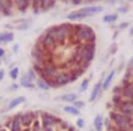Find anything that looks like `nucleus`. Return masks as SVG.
I'll return each instance as SVG.
<instances>
[{"instance_id": "obj_1", "label": "nucleus", "mask_w": 133, "mask_h": 131, "mask_svg": "<svg viewBox=\"0 0 133 131\" xmlns=\"http://www.w3.org/2000/svg\"><path fill=\"white\" fill-rule=\"evenodd\" d=\"M94 56H95V45L84 43V45H80L77 48L76 59H77V63L81 66L83 70H85L91 64V61L94 60Z\"/></svg>"}, {"instance_id": "obj_2", "label": "nucleus", "mask_w": 133, "mask_h": 131, "mask_svg": "<svg viewBox=\"0 0 133 131\" xmlns=\"http://www.w3.org/2000/svg\"><path fill=\"white\" fill-rule=\"evenodd\" d=\"M73 32H74V36L76 39L80 42L81 45L84 43H92L95 45V41H97V35L94 32L90 25H73Z\"/></svg>"}, {"instance_id": "obj_3", "label": "nucleus", "mask_w": 133, "mask_h": 131, "mask_svg": "<svg viewBox=\"0 0 133 131\" xmlns=\"http://www.w3.org/2000/svg\"><path fill=\"white\" fill-rule=\"evenodd\" d=\"M108 119L111 120V123L114 124L115 128L133 131V119H130V117H126V116L121 114V113H118L115 110H111Z\"/></svg>"}, {"instance_id": "obj_4", "label": "nucleus", "mask_w": 133, "mask_h": 131, "mask_svg": "<svg viewBox=\"0 0 133 131\" xmlns=\"http://www.w3.org/2000/svg\"><path fill=\"white\" fill-rule=\"evenodd\" d=\"M49 85L52 88H60V87H64L67 84H70V74L69 71H64V70H60L57 71V74L53 77V80L48 81Z\"/></svg>"}, {"instance_id": "obj_5", "label": "nucleus", "mask_w": 133, "mask_h": 131, "mask_svg": "<svg viewBox=\"0 0 133 131\" xmlns=\"http://www.w3.org/2000/svg\"><path fill=\"white\" fill-rule=\"evenodd\" d=\"M39 120H41V124H42V128H48V127H55L60 123V117H56V116L51 114L48 112H41L39 113Z\"/></svg>"}, {"instance_id": "obj_6", "label": "nucleus", "mask_w": 133, "mask_h": 131, "mask_svg": "<svg viewBox=\"0 0 133 131\" xmlns=\"http://www.w3.org/2000/svg\"><path fill=\"white\" fill-rule=\"evenodd\" d=\"M59 68H57L56 64H52V63H46V64L42 67V71H41V78H45L46 81H51L53 80V77L57 74Z\"/></svg>"}, {"instance_id": "obj_7", "label": "nucleus", "mask_w": 133, "mask_h": 131, "mask_svg": "<svg viewBox=\"0 0 133 131\" xmlns=\"http://www.w3.org/2000/svg\"><path fill=\"white\" fill-rule=\"evenodd\" d=\"M105 77H107L105 74H102L101 78L97 81V84L92 87L91 94H90V98H88V102H90V103H94V102H95L99 96H101V94L104 92V91H102V82H104V80H105Z\"/></svg>"}, {"instance_id": "obj_8", "label": "nucleus", "mask_w": 133, "mask_h": 131, "mask_svg": "<svg viewBox=\"0 0 133 131\" xmlns=\"http://www.w3.org/2000/svg\"><path fill=\"white\" fill-rule=\"evenodd\" d=\"M39 119V113L35 112H24L21 113V124L25 128H31V126L34 124V121Z\"/></svg>"}, {"instance_id": "obj_9", "label": "nucleus", "mask_w": 133, "mask_h": 131, "mask_svg": "<svg viewBox=\"0 0 133 131\" xmlns=\"http://www.w3.org/2000/svg\"><path fill=\"white\" fill-rule=\"evenodd\" d=\"M35 75L37 74L34 73V70H28V73L27 74H24L23 77H21V82H20V87H23V88H34V80H35Z\"/></svg>"}, {"instance_id": "obj_10", "label": "nucleus", "mask_w": 133, "mask_h": 131, "mask_svg": "<svg viewBox=\"0 0 133 131\" xmlns=\"http://www.w3.org/2000/svg\"><path fill=\"white\" fill-rule=\"evenodd\" d=\"M81 11L85 14L87 17H92L95 14H99L104 11V7L99 6V4H91V6H85V7H81Z\"/></svg>"}, {"instance_id": "obj_11", "label": "nucleus", "mask_w": 133, "mask_h": 131, "mask_svg": "<svg viewBox=\"0 0 133 131\" xmlns=\"http://www.w3.org/2000/svg\"><path fill=\"white\" fill-rule=\"evenodd\" d=\"M9 131H23V124H21V113L16 114L11 119V126H10Z\"/></svg>"}, {"instance_id": "obj_12", "label": "nucleus", "mask_w": 133, "mask_h": 131, "mask_svg": "<svg viewBox=\"0 0 133 131\" xmlns=\"http://www.w3.org/2000/svg\"><path fill=\"white\" fill-rule=\"evenodd\" d=\"M84 18H88V17L85 16V14L83 13L80 9H78V10H74V11H71V13L67 14V20L71 21V22H73V21H80V20H84Z\"/></svg>"}, {"instance_id": "obj_13", "label": "nucleus", "mask_w": 133, "mask_h": 131, "mask_svg": "<svg viewBox=\"0 0 133 131\" xmlns=\"http://www.w3.org/2000/svg\"><path fill=\"white\" fill-rule=\"evenodd\" d=\"M115 74H116V70H111V71L107 74L105 80H104V82H102V91H108L111 88V84H112V81L115 78Z\"/></svg>"}, {"instance_id": "obj_14", "label": "nucleus", "mask_w": 133, "mask_h": 131, "mask_svg": "<svg viewBox=\"0 0 133 131\" xmlns=\"http://www.w3.org/2000/svg\"><path fill=\"white\" fill-rule=\"evenodd\" d=\"M59 101L66 102V105H73L76 101H78V96H77V94L70 92V94H64L62 96H59Z\"/></svg>"}, {"instance_id": "obj_15", "label": "nucleus", "mask_w": 133, "mask_h": 131, "mask_svg": "<svg viewBox=\"0 0 133 131\" xmlns=\"http://www.w3.org/2000/svg\"><path fill=\"white\" fill-rule=\"evenodd\" d=\"M24 102H25V98H24V96H17V98H13L11 101L9 102V105H7L6 110H11V109L17 107V106H18V105L24 103Z\"/></svg>"}, {"instance_id": "obj_16", "label": "nucleus", "mask_w": 133, "mask_h": 131, "mask_svg": "<svg viewBox=\"0 0 133 131\" xmlns=\"http://www.w3.org/2000/svg\"><path fill=\"white\" fill-rule=\"evenodd\" d=\"M63 112L67 113V114H70V116H77V117H80V110H78V109H76L73 105H66V106H63Z\"/></svg>"}, {"instance_id": "obj_17", "label": "nucleus", "mask_w": 133, "mask_h": 131, "mask_svg": "<svg viewBox=\"0 0 133 131\" xmlns=\"http://www.w3.org/2000/svg\"><path fill=\"white\" fill-rule=\"evenodd\" d=\"M94 130L95 131H102L104 130V117L101 114H97L94 117Z\"/></svg>"}, {"instance_id": "obj_18", "label": "nucleus", "mask_w": 133, "mask_h": 131, "mask_svg": "<svg viewBox=\"0 0 133 131\" xmlns=\"http://www.w3.org/2000/svg\"><path fill=\"white\" fill-rule=\"evenodd\" d=\"M118 18H119V16H118L116 13H109V14H105V16H104L102 21L105 24H114L118 21Z\"/></svg>"}, {"instance_id": "obj_19", "label": "nucleus", "mask_w": 133, "mask_h": 131, "mask_svg": "<svg viewBox=\"0 0 133 131\" xmlns=\"http://www.w3.org/2000/svg\"><path fill=\"white\" fill-rule=\"evenodd\" d=\"M14 6H17V9L20 10V11H27V9L31 6V2H28V0H17V2H14Z\"/></svg>"}, {"instance_id": "obj_20", "label": "nucleus", "mask_w": 133, "mask_h": 131, "mask_svg": "<svg viewBox=\"0 0 133 131\" xmlns=\"http://www.w3.org/2000/svg\"><path fill=\"white\" fill-rule=\"evenodd\" d=\"M55 6H56V2H53V0H45V2H41V13L48 11V10L53 9Z\"/></svg>"}, {"instance_id": "obj_21", "label": "nucleus", "mask_w": 133, "mask_h": 131, "mask_svg": "<svg viewBox=\"0 0 133 131\" xmlns=\"http://www.w3.org/2000/svg\"><path fill=\"white\" fill-rule=\"evenodd\" d=\"M37 87L39 88V89H42V91H49L52 88L51 85H49L48 81H46L45 78H41V77L37 80Z\"/></svg>"}, {"instance_id": "obj_22", "label": "nucleus", "mask_w": 133, "mask_h": 131, "mask_svg": "<svg viewBox=\"0 0 133 131\" xmlns=\"http://www.w3.org/2000/svg\"><path fill=\"white\" fill-rule=\"evenodd\" d=\"M14 39V34L13 32H10V31H7V32H2V43H10Z\"/></svg>"}, {"instance_id": "obj_23", "label": "nucleus", "mask_w": 133, "mask_h": 131, "mask_svg": "<svg viewBox=\"0 0 133 131\" xmlns=\"http://www.w3.org/2000/svg\"><path fill=\"white\" fill-rule=\"evenodd\" d=\"M17 24H20L18 27H17V29H20V31H27L28 28L31 27V24H32V21L31 20H27V21H17Z\"/></svg>"}, {"instance_id": "obj_24", "label": "nucleus", "mask_w": 133, "mask_h": 131, "mask_svg": "<svg viewBox=\"0 0 133 131\" xmlns=\"http://www.w3.org/2000/svg\"><path fill=\"white\" fill-rule=\"evenodd\" d=\"M88 85H90V78H84L81 81L80 87H78V94H84L88 89Z\"/></svg>"}, {"instance_id": "obj_25", "label": "nucleus", "mask_w": 133, "mask_h": 131, "mask_svg": "<svg viewBox=\"0 0 133 131\" xmlns=\"http://www.w3.org/2000/svg\"><path fill=\"white\" fill-rule=\"evenodd\" d=\"M9 75H10V78H11V80H17L20 77V68H18V67H13V68H10Z\"/></svg>"}, {"instance_id": "obj_26", "label": "nucleus", "mask_w": 133, "mask_h": 131, "mask_svg": "<svg viewBox=\"0 0 133 131\" xmlns=\"http://www.w3.org/2000/svg\"><path fill=\"white\" fill-rule=\"evenodd\" d=\"M31 131H42V124H41V120L37 119L34 121V124L31 126Z\"/></svg>"}, {"instance_id": "obj_27", "label": "nucleus", "mask_w": 133, "mask_h": 131, "mask_svg": "<svg viewBox=\"0 0 133 131\" xmlns=\"http://www.w3.org/2000/svg\"><path fill=\"white\" fill-rule=\"evenodd\" d=\"M129 11V6H128V3H125V4H122L121 7H118L116 9V14L119 16V14H126Z\"/></svg>"}, {"instance_id": "obj_28", "label": "nucleus", "mask_w": 133, "mask_h": 131, "mask_svg": "<svg viewBox=\"0 0 133 131\" xmlns=\"http://www.w3.org/2000/svg\"><path fill=\"white\" fill-rule=\"evenodd\" d=\"M73 106H74L76 109H78V110H81V109L85 106V102H84V101H80V99H78V101H76V102L73 103Z\"/></svg>"}, {"instance_id": "obj_29", "label": "nucleus", "mask_w": 133, "mask_h": 131, "mask_svg": "<svg viewBox=\"0 0 133 131\" xmlns=\"http://www.w3.org/2000/svg\"><path fill=\"white\" fill-rule=\"evenodd\" d=\"M76 126H77V128H84V126H85V121H84V119H81V117H78L77 119V121H76Z\"/></svg>"}, {"instance_id": "obj_30", "label": "nucleus", "mask_w": 133, "mask_h": 131, "mask_svg": "<svg viewBox=\"0 0 133 131\" xmlns=\"http://www.w3.org/2000/svg\"><path fill=\"white\" fill-rule=\"evenodd\" d=\"M129 27H130V24H129V22H122V24L118 25V29L122 31V29H126V28H129Z\"/></svg>"}, {"instance_id": "obj_31", "label": "nucleus", "mask_w": 133, "mask_h": 131, "mask_svg": "<svg viewBox=\"0 0 133 131\" xmlns=\"http://www.w3.org/2000/svg\"><path fill=\"white\" fill-rule=\"evenodd\" d=\"M116 50H118V45L114 43V45L109 48V53H111V55H115V53H116Z\"/></svg>"}, {"instance_id": "obj_32", "label": "nucleus", "mask_w": 133, "mask_h": 131, "mask_svg": "<svg viewBox=\"0 0 133 131\" xmlns=\"http://www.w3.org/2000/svg\"><path fill=\"white\" fill-rule=\"evenodd\" d=\"M70 4H71V6H81L83 2H81V0H71Z\"/></svg>"}, {"instance_id": "obj_33", "label": "nucleus", "mask_w": 133, "mask_h": 131, "mask_svg": "<svg viewBox=\"0 0 133 131\" xmlns=\"http://www.w3.org/2000/svg\"><path fill=\"white\" fill-rule=\"evenodd\" d=\"M126 67H128V68H132V70H133V56H132L130 59H129V61H128V66H126Z\"/></svg>"}, {"instance_id": "obj_34", "label": "nucleus", "mask_w": 133, "mask_h": 131, "mask_svg": "<svg viewBox=\"0 0 133 131\" xmlns=\"http://www.w3.org/2000/svg\"><path fill=\"white\" fill-rule=\"evenodd\" d=\"M6 56V50H4V48H2L0 46V59H3Z\"/></svg>"}, {"instance_id": "obj_35", "label": "nucleus", "mask_w": 133, "mask_h": 131, "mask_svg": "<svg viewBox=\"0 0 133 131\" xmlns=\"http://www.w3.org/2000/svg\"><path fill=\"white\" fill-rule=\"evenodd\" d=\"M18 88H20V85H18V84H13V85L10 87V91H17Z\"/></svg>"}, {"instance_id": "obj_36", "label": "nucleus", "mask_w": 133, "mask_h": 131, "mask_svg": "<svg viewBox=\"0 0 133 131\" xmlns=\"http://www.w3.org/2000/svg\"><path fill=\"white\" fill-rule=\"evenodd\" d=\"M107 4H109V6H115V4H116V2H115V0H107Z\"/></svg>"}, {"instance_id": "obj_37", "label": "nucleus", "mask_w": 133, "mask_h": 131, "mask_svg": "<svg viewBox=\"0 0 133 131\" xmlns=\"http://www.w3.org/2000/svg\"><path fill=\"white\" fill-rule=\"evenodd\" d=\"M4 74H6V73H4V70H3V68H0V81H2L3 78H4Z\"/></svg>"}, {"instance_id": "obj_38", "label": "nucleus", "mask_w": 133, "mask_h": 131, "mask_svg": "<svg viewBox=\"0 0 133 131\" xmlns=\"http://www.w3.org/2000/svg\"><path fill=\"white\" fill-rule=\"evenodd\" d=\"M18 49H20L18 45H14L13 46V53H17V52H18Z\"/></svg>"}, {"instance_id": "obj_39", "label": "nucleus", "mask_w": 133, "mask_h": 131, "mask_svg": "<svg viewBox=\"0 0 133 131\" xmlns=\"http://www.w3.org/2000/svg\"><path fill=\"white\" fill-rule=\"evenodd\" d=\"M129 36L133 38V27H129Z\"/></svg>"}, {"instance_id": "obj_40", "label": "nucleus", "mask_w": 133, "mask_h": 131, "mask_svg": "<svg viewBox=\"0 0 133 131\" xmlns=\"http://www.w3.org/2000/svg\"><path fill=\"white\" fill-rule=\"evenodd\" d=\"M42 131H55L52 127H48V128H42Z\"/></svg>"}, {"instance_id": "obj_41", "label": "nucleus", "mask_w": 133, "mask_h": 131, "mask_svg": "<svg viewBox=\"0 0 133 131\" xmlns=\"http://www.w3.org/2000/svg\"><path fill=\"white\" fill-rule=\"evenodd\" d=\"M23 131H31V128H24Z\"/></svg>"}, {"instance_id": "obj_42", "label": "nucleus", "mask_w": 133, "mask_h": 131, "mask_svg": "<svg viewBox=\"0 0 133 131\" xmlns=\"http://www.w3.org/2000/svg\"><path fill=\"white\" fill-rule=\"evenodd\" d=\"M0 43H2V32H0Z\"/></svg>"}, {"instance_id": "obj_43", "label": "nucleus", "mask_w": 133, "mask_h": 131, "mask_svg": "<svg viewBox=\"0 0 133 131\" xmlns=\"http://www.w3.org/2000/svg\"><path fill=\"white\" fill-rule=\"evenodd\" d=\"M0 64H2V59H0Z\"/></svg>"}, {"instance_id": "obj_44", "label": "nucleus", "mask_w": 133, "mask_h": 131, "mask_svg": "<svg viewBox=\"0 0 133 131\" xmlns=\"http://www.w3.org/2000/svg\"><path fill=\"white\" fill-rule=\"evenodd\" d=\"M132 43H133V38H132Z\"/></svg>"}]
</instances>
